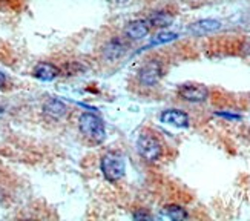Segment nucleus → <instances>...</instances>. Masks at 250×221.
Returning a JSON list of instances; mask_svg holds the SVG:
<instances>
[{"mask_svg":"<svg viewBox=\"0 0 250 221\" xmlns=\"http://www.w3.org/2000/svg\"><path fill=\"white\" fill-rule=\"evenodd\" d=\"M79 128L82 134L92 143H103L106 138V128L103 120L95 114H82L79 118Z\"/></svg>","mask_w":250,"mask_h":221,"instance_id":"obj_1","label":"nucleus"},{"mask_svg":"<svg viewBox=\"0 0 250 221\" xmlns=\"http://www.w3.org/2000/svg\"><path fill=\"white\" fill-rule=\"evenodd\" d=\"M100 169H102L103 177L107 181H109V183H117V181H120L125 177L126 164H125V160H123V157L120 155V154L114 152V151H109V152H106L104 155L102 157Z\"/></svg>","mask_w":250,"mask_h":221,"instance_id":"obj_2","label":"nucleus"},{"mask_svg":"<svg viewBox=\"0 0 250 221\" xmlns=\"http://www.w3.org/2000/svg\"><path fill=\"white\" fill-rule=\"evenodd\" d=\"M137 151L138 155L143 160L154 163L161 157L163 148L160 140L154 134H150V132H141L137 138Z\"/></svg>","mask_w":250,"mask_h":221,"instance_id":"obj_3","label":"nucleus"},{"mask_svg":"<svg viewBox=\"0 0 250 221\" xmlns=\"http://www.w3.org/2000/svg\"><path fill=\"white\" fill-rule=\"evenodd\" d=\"M163 74V66L158 60H149L146 62L138 72L140 83L145 86H154L158 83Z\"/></svg>","mask_w":250,"mask_h":221,"instance_id":"obj_4","label":"nucleus"},{"mask_svg":"<svg viewBox=\"0 0 250 221\" xmlns=\"http://www.w3.org/2000/svg\"><path fill=\"white\" fill-rule=\"evenodd\" d=\"M178 95L186 102H192V103H200L204 102L209 95L208 88L203 85H181L178 88Z\"/></svg>","mask_w":250,"mask_h":221,"instance_id":"obj_5","label":"nucleus"},{"mask_svg":"<svg viewBox=\"0 0 250 221\" xmlns=\"http://www.w3.org/2000/svg\"><path fill=\"white\" fill-rule=\"evenodd\" d=\"M161 123L175 126V128H188L189 126V115L180 109H166L160 115Z\"/></svg>","mask_w":250,"mask_h":221,"instance_id":"obj_6","label":"nucleus"},{"mask_svg":"<svg viewBox=\"0 0 250 221\" xmlns=\"http://www.w3.org/2000/svg\"><path fill=\"white\" fill-rule=\"evenodd\" d=\"M150 31L147 20H132L129 22L125 28V36L130 40H141L145 39Z\"/></svg>","mask_w":250,"mask_h":221,"instance_id":"obj_7","label":"nucleus"},{"mask_svg":"<svg viewBox=\"0 0 250 221\" xmlns=\"http://www.w3.org/2000/svg\"><path fill=\"white\" fill-rule=\"evenodd\" d=\"M68 112V108L63 102L57 100V98H49V100L43 105V114H45L46 118L52 120V121H59L62 120Z\"/></svg>","mask_w":250,"mask_h":221,"instance_id":"obj_8","label":"nucleus"},{"mask_svg":"<svg viewBox=\"0 0 250 221\" xmlns=\"http://www.w3.org/2000/svg\"><path fill=\"white\" fill-rule=\"evenodd\" d=\"M34 77L42 82H51L54 79H57V75L60 74V69L56 65L48 63V62H42L34 68Z\"/></svg>","mask_w":250,"mask_h":221,"instance_id":"obj_9","label":"nucleus"},{"mask_svg":"<svg viewBox=\"0 0 250 221\" xmlns=\"http://www.w3.org/2000/svg\"><path fill=\"white\" fill-rule=\"evenodd\" d=\"M221 23L218 20H213V19H204V20H198L192 23L189 26V31L195 36H204V34H209V32H213L216 29H220Z\"/></svg>","mask_w":250,"mask_h":221,"instance_id":"obj_10","label":"nucleus"},{"mask_svg":"<svg viewBox=\"0 0 250 221\" xmlns=\"http://www.w3.org/2000/svg\"><path fill=\"white\" fill-rule=\"evenodd\" d=\"M146 20L150 28H166V26L172 25L173 16L166 13V11H158V13H154L152 16H149Z\"/></svg>","mask_w":250,"mask_h":221,"instance_id":"obj_11","label":"nucleus"},{"mask_svg":"<svg viewBox=\"0 0 250 221\" xmlns=\"http://www.w3.org/2000/svg\"><path fill=\"white\" fill-rule=\"evenodd\" d=\"M161 217L163 218H167V220H186L188 218V212L184 211L183 207L175 206V204H170L166 206L165 209L161 211Z\"/></svg>","mask_w":250,"mask_h":221,"instance_id":"obj_12","label":"nucleus"},{"mask_svg":"<svg viewBox=\"0 0 250 221\" xmlns=\"http://www.w3.org/2000/svg\"><path fill=\"white\" fill-rule=\"evenodd\" d=\"M177 39V34L175 32H160V34H157L154 39H152L147 45L145 46V49L147 48H152V46H158V45H165V43H169L172 40H175Z\"/></svg>","mask_w":250,"mask_h":221,"instance_id":"obj_13","label":"nucleus"},{"mask_svg":"<svg viewBox=\"0 0 250 221\" xmlns=\"http://www.w3.org/2000/svg\"><path fill=\"white\" fill-rule=\"evenodd\" d=\"M218 117H223V118H229V120H241V115L240 114H233V112H224V110H220V112H215Z\"/></svg>","mask_w":250,"mask_h":221,"instance_id":"obj_14","label":"nucleus"},{"mask_svg":"<svg viewBox=\"0 0 250 221\" xmlns=\"http://www.w3.org/2000/svg\"><path fill=\"white\" fill-rule=\"evenodd\" d=\"M134 218H135V220H141V218L150 220V215H149V214H143V212H137V214H134Z\"/></svg>","mask_w":250,"mask_h":221,"instance_id":"obj_15","label":"nucleus"},{"mask_svg":"<svg viewBox=\"0 0 250 221\" xmlns=\"http://www.w3.org/2000/svg\"><path fill=\"white\" fill-rule=\"evenodd\" d=\"M3 85H5V75L0 72V88H2Z\"/></svg>","mask_w":250,"mask_h":221,"instance_id":"obj_16","label":"nucleus"},{"mask_svg":"<svg viewBox=\"0 0 250 221\" xmlns=\"http://www.w3.org/2000/svg\"><path fill=\"white\" fill-rule=\"evenodd\" d=\"M115 2H120V3H123V2H126V0H115Z\"/></svg>","mask_w":250,"mask_h":221,"instance_id":"obj_17","label":"nucleus"}]
</instances>
